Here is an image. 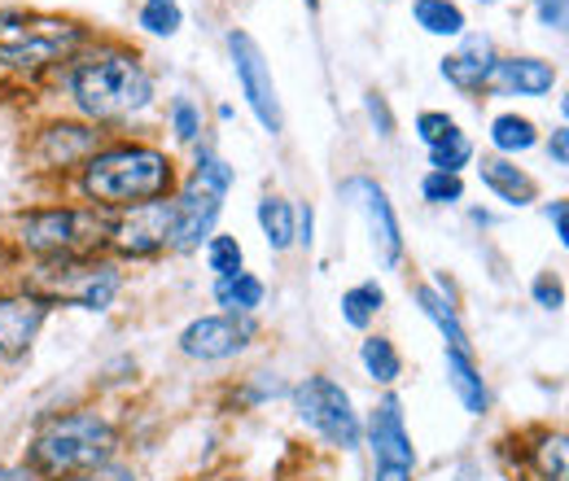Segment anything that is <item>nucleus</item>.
Masks as SVG:
<instances>
[{
	"label": "nucleus",
	"mask_w": 569,
	"mask_h": 481,
	"mask_svg": "<svg viewBox=\"0 0 569 481\" xmlns=\"http://www.w3.org/2000/svg\"><path fill=\"white\" fill-rule=\"evenodd\" d=\"M548 158L557 162V167H566L569 162V128L561 123V128H552V137H548Z\"/></svg>",
	"instance_id": "58836bf2"
},
{
	"label": "nucleus",
	"mask_w": 569,
	"mask_h": 481,
	"mask_svg": "<svg viewBox=\"0 0 569 481\" xmlns=\"http://www.w3.org/2000/svg\"><path fill=\"white\" fill-rule=\"evenodd\" d=\"M254 320L250 315H202L193 320L184 333H180V350L189 359H202V363H219V359H232L241 354L246 345L254 342Z\"/></svg>",
	"instance_id": "f8f14e48"
},
{
	"label": "nucleus",
	"mask_w": 569,
	"mask_h": 481,
	"mask_svg": "<svg viewBox=\"0 0 569 481\" xmlns=\"http://www.w3.org/2000/svg\"><path fill=\"white\" fill-rule=\"evenodd\" d=\"M412 18L417 27L433 40H460L465 36V9L456 0H412Z\"/></svg>",
	"instance_id": "5701e85b"
},
{
	"label": "nucleus",
	"mask_w": 569,
	"mask_h": 481,
	"mask_svg": "<svg viewBox=\"0 0 569 481\" xmlns=\"http://www.w3.org/2000/svg\"><path fill=\"white\" fill-rule=\"evenodd\" d=\"M548 223H552V232H557V241L566 245V241H569V207H566V198H557V202L548 207Z\"/></svg>",
	"instance_id": "ea45409f"
},
{
	"label": "nucleus",
	"mask_w": 569,
	"mask_h": 481,
	"mask_svg": "<svg viewBox=\"0 0 569 481\" xmlns=\"http://www.w3.org/2000/svg\"><path fill=\"white\" fill-rule=\"evenodd\" d=\"M114 447H119V433H114V424L101 412H62V415H49L36 429L31 451H27V464L40 478L58 481L114 460Z\"/></svg>",
	"instance_id": "7ed1b4c3"
},
{
	"label": "nucleus",
	"mask_w": 569,
	"mask_h": 481,
	"mask_svg": "<svg viewBox=\"0 0 569 481\" xmlns=\"http://www.w3.org/2000/svg\"><path fill=\"white\" fill-rule=\"evenodd\" d=\"M171 219H176L171 198L119 210V214H110V241L106 245L119 259H153V254L171 250Z\"/></svg>",
	"instance_id": "9d476101"
},
{
	"label": "nucleus",
	"mask_w": 569,
	"mask_h": 481,
	"mask_svg": "<svg viewBox=\"0 0 569 481\" xmlns=\"http://www.w3.org/2000/svg\"><path fill=\"white\" fill-rule=\"evenodd\" d=\"M13 241L36 263L101 254L110 241V214L97 207H40L13 214Z\"/></svg>",
	"instance_id": "20e7f679"
},
{
	"label": "nucleus",
	"mask_w": 569,
	"mask_h": 481,
	"mask_svg": "<svg viewBox=\"0 0 569 481\" xmlns=\"http://www.w3.org/2000/svg\"><path fill=\"white\" fill-rule=\"evenodd\" d=\"M58 481H137V473H132L128 464L106 460V464H97V469H83V473H71V478H58Z\"/></svg>",
	"instance_id": "e433bc0d"
},
{
	"label": "nucleus",
	"mask_w": 569,
	"mask_h": 481,
	"mask_svg": "<svg viewBox=\"0 0 569 481\" xmlns=\"http://www.w3.org/2000/svg\"><path fill=\"white\" fill-rule=\"evenodd\" d=\"M342 198L351 207L363 210L368 232H372V250H377L381 268H399V259H403V228H399V214H395L390 193L377 180H368V176H351V180H342Z\"/></svg>",
	"instance_id": "9b49d317"
},
{
	"label": "nucleus",
	"mask_w": 569,
	"mask_h": 481,
	"mask_svg": "<svg viewBox=\"0 0 569 481\" xmlns=\"http://www.w3.org/2000/svg\"><path fill=\"white\" fill-rule=\"evenodd\" d=\"M293 412L316 438H325L338 451H356L359 438H363V420H359L351 394L325 372L293 385Z\"/></svg>",
	"instance_id": "423d86ee"
},
{
	"label": "nucleus",
	"mask_w": 569,
	"mask_h": 481,
	"mask_svg": "<svg viewBox=\"0 0 569 481\" xmlns=\"http://www.w3.org/2000/svg\"><path fill=\"white\" fill-rule=\"evenodd\" d=\"M442 79L456 88V92H482L491 83V70H496V44L487 36H460V49H451L442 58Z\"/></svg>",
	"instance_id": "dca6fc26"
},
{
	"label": "nucleus",
	"mask_w": 569,
	"mask_h": 481,
	"mask_svg": "<svg viewBox=\"0 0 569 481\" xmlns=\"http://www.w3.org/2000/svg\"><path fill=\"white\" fill-rule=\"evenodd\" d=\"M535 302H539L543 311H561V307H566V284L552 272L535 275Z\"/></svg>",
	"instance_id": "f704fd0d"
},
{
	"label": "nucleus",
	"mask_w": 569,
	"mask_h": 481,
	"mask_svg": "<svg viewBox=\"0 0 569 481\" xmlns=\"http://www.w3.org/2000/svg\"><path fill=\"white\" fill-rule=\"evenodd\" d=\"M83 40H88V36H83L74 22L27 18L22 31L0 44V67L36 74V70H49V67H58V62H71L74 53L83 49Z\"/></svg>",
	"instance_id": "0eeeda50"
},
{
	"label": "nucleus",
	"mask_w": 569,
	"mask_h": 481,
	"mask_svg": "<svg viewBox=\"0 0 569 481\" xmlns=\"http://www.w3.org/2000/svg\"><path fill=\"white\" fill-rule=\"evenodd\" d=\"M368 451H372V481H412L417 473V447H412V433L403 424V408L395 394H386L368 424Z\"/></svg>",
	"instance_id": "6e6552de"
},
{
	"label": "nucleus",
	"mask_w": 569,
	"mask_h": 481,
	"mask_svg": "<svg viewBox=\"0 0 569 481\" xmlns=\"http://www.w3.org/2000/svg\"><path fill=\"white\" fill-rule=\"evenodd\" d=\"M421 198H426L429 207H456V202H465V180L451 176V171H426Z\"/></svg>",
	"instance_id": "2f4dec72"
},
{
	"label": "nucleus",
	"mask_w": 569,
	"mask_h": 481,
	"mask_svg": "<svg viewBox=\"0 0 569 481\" xmlns=\"http://www.w3.org/2000/svg\"><path fill=\"white\" fill-rule=\"evenodd\" d=\"M22 22H27V18H18V13H4V9H0V44H4V40H13V36L22 31Z\"/></svg>",
	"instance_id": "37998d69"
},
{
	"label": "nucleus",
	"mask_w": 569,
	"mask_h": 481,
	"mask_svg": "<svg viewBox=\"0 0 569 481\" xmlns=\"http://www.w3.org/2000/svg\"><path fill=\"white\" fill-rule=\"evenodd\" d=\"M228 53H232V70H237V83H241V97L246 106L254 110L259 128L281 137L284 132V110L281 97H277V79H272V67L263 58V49L254 44L250 31H228Z\"/></svg>",
	"instance_id": "1a4fd4ad"
},
{
	"label": "nucleus",
	"mask_w": 569,
	"mask_h": 481,
	"mask_svg": "<svg viewBox=\"0 0 569 481\" xmlns=\"http://www.w3.org/2000/svg\"><path fill=\"white\" fill-rule=\"evenodd\" d=\"M342 324H351V329H368L372 320H377V311L386 307V289L377 284V280H363V284H351L347 293H342Z\"/></svg>",
	"instance_id": "a878e982"
},
{
	"label": "nucleus",
	"mask_w": 569,
	"mask_h": 481,
	"mask_svg": "<svg viewBox=\"0 0 569 481\" xmlns=\"http://www.w3.org/2000/svg\"><path fill=\"white\" fill-rule=\"evenodd\" d=\"M101 149V128L79 119V123H49L36 137V162L49 171H79L92 153Z\"/></svg>",
	"instance_id": "4468645a"
},
{
	"label": "nucleus",
	"mask_w": 569,
	"mask_h": 481,
	"mask_svg": "<svg viewBox=\"0 0 569 481\" xmlns=\"http://www.w3.org/2000/svg\"><path fill=\"white\" fill-rule=\"evenodd\" d=\"M363 110H368V119H372V128H377V137H395V114H390V106H386V97L372 88L368 97H363Z\"/></svg>",
	"instance_id": "c9c22d12"
},
{
	"label": "nucleus",
	"mask_w": 569,
	"mask_h": 481,
	"mask_svg": "<svg viewBox=\"0 0 569 481\" xmlns=\"http://www.w3.org/2000/svg\"><path fill=\"white\" fill-rule=\"evenodd\" d=\"M207 268L214 272V280H223V275H237L246 268V254H241V241L237 237H223V232H214L211 241H207Z\"/></svg>",
	"instance_id": "cd10ccee"
},
{
	"label": "nucleus",
	"mask_w": 569,
	"mask_h": 481,
	"mask_svg": "<svg viewBox=\"0 0 569 481\" xmlns=\"http://www.w3.org/2000/svg\"><path fill=\"white\" fill-rule=\"evenodd\" d=\"M456 132H460V123H456L447 110H421V114H417V137H421L426 149L442 144V140H451Z\"/></svg>",
	"instance_id": "72a5a7b5"
},
{
	"label": "nucleus",
	"mask_w": 569,
	"mask_h": 481,
	"mask_svg": "<svg viewBox=\"0 0 569 481\" xmlns=\"http://www.w3.org/2000/svg\"><path fill=\"white\" fill-rule=\"evenodd\" d=\"M171 250L176 254H189V250H202V241L214 237V223H219V210H223V198L202 189V184H184L171 193Z\"/></svg>",
	"instance_id": "ddd939ff"
},
{
	"label": "nucleus",
	"mask_w": 569,
	"mask_h": 481,
	"mask_svg": "<svg viewBox=\"0 0 569 481\" xmlns=\"http://www.w3.org/2000/svg\"><path fill=\"white\" fill-rule=\"evenodd\" d=\"M530 455L543 481H566V433H543L539 447H530Z\"/></svg>",
	"instance_id": "c85d7f7f"
},
{
	"label": "nucleus",
	"mask_w": 569,
	"mask_h": 481,
	"mask_svg": "<svg viewBox=\"0 0 569 481\" xmlns=\"http://www.w3.org/2000/svg\"><path fill=\"white\" fill-rule=\"evenodd\" d=\"M0 481H40L31 464H0Z\"/></svg>",
	"instance_id": "a19ab883"
},
{
	"label": "nucleus",
	"mask_w": 569,
	"mask_h": 481,
	"mask_svg": "<svg viewBox=\"0 0 569 481\" xmlns=\"http://www.w3.org/2000/svg\"><path fill=\"white\" fill-rule=\"evenodd\" d=\"M311 232H316V214L307 207V210H298V245H311V241H316Z\"/></svg>",
	"instance_id": "79ce46f5"
},
{
	"label": "nucleus",
	"mask_w": 569,
	"mask_h": 481,
	"mask_svg": "<svg viewBox=\"0 0 569 481\" xmlns=\"http://www.w3.org/2000/svg\"><path fill=\"white\" fill-rule=\"evenodd\" d=\"M359 363H363V372H368L377 385H395V381L403 377V359H399V350H395L390 338H381V333H372V338L359 342Z\"/></svg>",
	"instance_id": "393cba45"
},
{
	"label": "nucleus",
	"mask_w": 569,
	"mask_h": 481,
	"mask_svg": "<svg viewBox=\"0 0 569 481\" xmlns=\"http://www.w3.org/2000/svg\"><path fill=\"white\" fill-rule=\"evenodd\" d=\"M442 363H447V385L456 390L460 408L469 415L491 412V390H487V381H482V368L473 363V350L447 345V350H442Z\"/></svg>",
	"instance_id": "a211bd4d"
},
{
	"label": "nucleus",
	"mask_w": 569,
	"mask_h": 481,
	"mask_svg": "<svg viewBox=\"0 0 569 481\" xmlns=\"http://www.w3.org/2000/svg\"><path fill=\"white\" fill-rule=\"evenodd\" d=\"M67 92L88 123H123L153 106V74L132 49H79L67 62Z\"/></svg>",
	"instance_id": "f257e3e1"
},
{
	"label": "nucleus",
	"mask_w": 569,
	"mask_h": 481,
	"mask_svg": "<svg viewBox=\"0 0 569 481\" xmlns=\"http://www.w3.org/2000/svg\"><path fill=\"white\" fill-rule=\"evenodd\" d=\"M478 176H482V184L496 193L503 207H530L539 198V184L521 167H512L508 158H482L478 162Z\"/></svg>",
	"instance_id": "6ab92c4d"
},
{
	"label": "nucleus",
	"mask_w": 569,
	"mask_h": 481,
	"mask_svg": "<svg viewBox=\"0 0 569 481\" xmlns=\"http://www.w3.org/2000/svg\"><path fill=\"white\" fill-rule=\"evenodd\" d=\"M219 481H241V478H219Z\"/></svg>",
	"instance_id": "49530a36"
},
{
	"label": "nucleus",
	"mask_w": 569,
	"mask_h": 481,
	"mask_svg": "<svg viewBox=\"0 0 569 481\" xmlns=\"http://www.w3.org/2000/svg\"><path fill=\"white\" fill-rule=\"evenodd\" d=\"M478 4H499V0H478Z\"/></svg>",
	"instance_id": "a18cd8bd"
},
{
	"label": "nucleus",
	"mask_w": 569,
	"mask_h": 481,
	"mask_svg": "<svg viewBox=\"0 0 569 481\" xmlns=\"http://www.w3.org/2000/svg\"><path fill=\"white\" fill-rule=\"evenodd\" d=\"M189 180L202 184V189H211V193H219V198H228V189H232V167H228L219 153L202 149L198 162H193V176H189Z\"/></svg>",
	"instance_id": "7c9ffc66"
},
{
	"label": "nucleus",
	"mask_w": 569,
	"mask_h": 481,
	"mask_svg": "<svg viewBox=\"0 0 569 481\" xmlns=\"http://www.w3.org/2000/svg\"><path fill=\"white\" fill-rule=\"evenodd\" d=\"M491 144H496L499 158H517V153H530L539 144V128L526 119V114H496L491 119Z\"/></svg>",
	"instance_id": "b1692460"
},
{
	"label": "nucleus",
	"mask_w": 569,
	"mask_h": 481,
	"mask_svg": "<svg viewBox=\"0 0 569 481\" xmlns=\"http://www.w3.org/2000/svg\"><path fill=\"white\" fill-rule=\"evenodd\" d=\"M530 4H535V13H539V22H543L548 31H566L569 0H530Z\"/></svg>",
	"instance_id": "4c0bfd02"
},
{
	"label": "nucleus",
	"mask_w": 569,
	"mask_h": 481,
	"mask_svg": "<svg viewBox=\"0 0 569 481\" xmlns=\"http://www.w3.org/2000/svg\"><path fill=\"white\" fill-rule=\"evenodd\" d=\"M302 4H307V9H311V13H316V9H320V0H302Z\"/></svg>",
	"instance_id": "c03bdc74"
},
{
	"label": "nucleus",
	"mask_w": 569,
	"mask_h": 481,
	"mask_svg": "<svg viewBox=\"0 0 569 481\" xmlns=\"http://www.w3.org/2000/svg\"><path fill=\"white\" fill-rule=\"evenodd\" d=\"M137 22H141V31H149V36L171 40L184 27V9H180V0H144Z\"/></svg>",
	"instance_id": "bb28decb"
},
{
	"label": "nucleus",
	"mask_w": 569,
	"mask_h": 481,
	"mask_svg": "<svg viewBox=\"0 0 569 481\" xmlns=\"http://www.w3.org/2000/svg\"><path fill=\"white\" fill-rule=\"evenodd\" d=\"M417 302H421V311H426V320L438 324V333H442V342L456 345V350H473L469 342V333H465V324H460V315H456V302L447 298V289L438 284H417Z\"/></svg>",
	"instance_id": "412c9836"
},
{
	"label": "nucleus",
	"mask_w": 569,
	"mask_h": 481,
	"mask_svg": "<svg viewBox=\"0 0 569 481\" xmlns=\"http://www.w3.org/2000/svg\"><path fill=\"white\" fill-rule=\"evenodd\" d=\"M508 97H548L557 88V67L543 58H496L491 83Z\"/></svg>",
	"instance_id": "f3484780"
},
{
	"label": "nucleus",
	"mask_w": 569,
	"mask_h": 481,
	"mask_svg": "<svg viewBox=\"0 0 569 481\" xmlns=\"http://www.w3.org/2000/svg\"><path fill=\"white\" fill-rule=\"evenodd\" d=\"M22 289L36 293L49 307H79V311H110L123 272L106 254H79V259H40L22 275Z\"/></svg>",
	"instance_id": "39448f33"
},
{
	"label": "nucleus",
	"mask_w": 569,
	"mask_h": 481,
	"mask_svg": "<svg viewBox=\"0 0 569 481\" xmlns=\"http://www.w3.org/2000/svg\"><path fill=\"white\" fill-rule=\"evenodd\" d=\"M259 228H263L272 254L293 250V245H298V210H293V202H284V198H277V193H268V198L259 202Z\"/></svg>",
	"instance_id": "4be33fe9"
},
{
	"label": "nucleus",
	"mask_w": 569,
	"mask_h": 481,
	"mask_svg": "<svg viewBox=\"0 0 569 481\" xmlns=\"http://www.w3.org/2000/svg\"><path fill=\"white\" fill-rule=\"evenodd\" d=\"M79 189L97 210L119 214V210L171 198L176 193V162L167 149L144 144V140L101 144L79 167Z\"/></svg>",
	"instance_id": "f03ea898"
},
{
	"label": "nucleus",
	"mask_w": 569,
	"mask_h": 481,
	"mask_svg": "<svg viewBox=\"0 0 569 481\" xmlns=\"http://www.w3.org/2000/svg\"><path fill=\"white\" fill-rule=\"evenodd\" d=\"M167 119H171L176 140H184V144L202 140V110H198L189 97H176V101H171V110H167Z\"/></svg>",
	"instance_id": "473e14b6"
},
{
	"label": "nucleus",
	"mask_w": 569,
	"mask_h": 481,
	"mask_svg": "<svg viewBox=\"0 0 569 481\" xmlns=\"http://www.w3.org/2000/svg\"><path fill=\"white\" fill-rule=\"evenodd\" d=\"M469 162H473V140L465 137V132H456L451 140H442V144L429 149V171H451V176H460V167H469Z\"/></svg>",
	"instance_id": "c756f323"
},
{
	"label": "nucleus",
	"mask_w": 569,
	"mask_h": 481,
	"mask_svg": "<svg viewBox=\"0 0 569 481\" xmlns=\"http://www.w3.org/2000/svg\"><path fill=\"white\" fill-rule=\"evenodd\" d=\"M44 320H49V302H40L36 293H0V359L4 363H13V359H22L31 342H36V333L44 329Z\"/></svg>",
	"instance_id": "2eb2a0df"
},
{
	"label": "nucleus",
	"mask_w": 569,
	"mask_h": 481,
	"mask_svg": "<svg viewBox=\"0 0 569 481\" xmlns=\"http://www.w3.org/2000/svg\"><path fill=\"white\" fill-rule=\"evenodd\" d=\"M263 298H268V284L254 272H246V268L237 275L214 280V302L223 307V315H254L263 307Z\"/></svg>",
	"instance_id": "aec40b11"
}]
</instances>
